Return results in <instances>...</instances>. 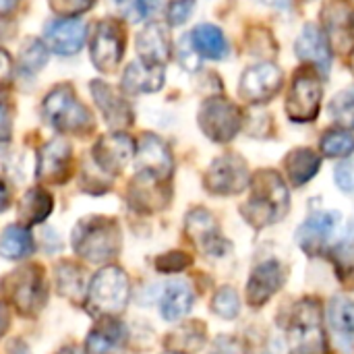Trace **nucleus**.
<instances>
[{"instance_id": "nucleus-11", "label": "nucleus", "mask_w": 354, "mask_h": 354, "mask_svg": "<svg viewBox=\"0 0 354 354\" xmlns=\"http://www.w3.org/2000/svg\"><path fill=\"white\" fill-rule=\"evenodd\" d=\"M91 60L93 64L110 73L118 66L124 54V29L114 19H104L95 25L93 37H91Z\"/></svg>"}, {"instance_id": "nucleus-43", "label": "nucleus", "mask_w": 354, "mask_h": 354, "mask_svg": "<svg viewBox=\"0 0 354 354\" xmlns=\"http://www.w3.org/2000/svg\"><path fill=\"white\" fill-rule=\"evenodd\" d=\"M12 79V60L6 50H0V93Z\"/></svg>"}, {"instance_id": "nucleus-44", "label": "nucleus", "mask_w": 354, "mask_h": 354, "mask_svg": "<svg viewBox=\"0 0 354 354\" xmlns=\"http://www.w3.org/2000/svg\"><path fill=\"white\" fill-rule=\"evenodd\" d=\"M6 131H8V108L0 97V133H6Z\"/></svg>"}, {"instance_id": "nucleus-22", "label": "nucleus", "mask_w": 354, "mask_h": 354, "mask_svg": "<svg viewBox=\"0 0 354 354\" xmlns=\"http://www.w3.org/2000/svg\"><path fill=\"white\" fill-rule=\"evenodd\" d=\"M127 328L114 317H102L100 324L87 334L85 354H122L127 346Z\"/></svg>"}, {"instance_id": "nucleus-18", "label": "nucleus", "mask_w": 354, "mask_h": 354, "mask_svg": "<svg viewBox=\"0 0 354 354\" xmlns=\"http://www.w3.org/2000/svg\"><path fill=\"white\" fill-rule=\"evenodd\" d=\"M139 174L164 180L172 174V153L158 135H143L137 151Z\"/></svg>"}, {"instance_id": "nucleus-40", "label": "nucleus", "mask_w": 354, "mask_h": 354, "mask_svg": "<svg viewBox=\"0 0 354 354\" xmlns=\"http://www.w3.org/2000/svg\"><path fill=\"white\" fill-rule=\"evenodd\" d=\"M118 4H120L122 15H124L129 21H133V23L143 21V19L153 10L151 0H118Z\"/></svg>"}, {"instance_id": "nucleus-42", "label": "nucleus", "mask_w": 354, "mask_h": 354, "mask_svg": "<svg viewBox=\"0 0 354 354\" xmlns=\"http://www.w3.org/2000/svg\"><path fill=\"white\" fill-rule=\"evenodd\" d=\"M212 354H249L247 346L236 340V338H220L216 344H214V351Z\"/></svg>"}, {"instance_id": "nucleus-39", "label": "nucleus", "mask_w": 354, "mask_h": 354, "mask_svg": "<svg viewBox=\"0 0 354 354\" xmlns=\"http://www.w3.org/2000/svg\"><path fill=\"white\" fill-rule=\"evenodd\" d=\"M197 2L195 0H172L166 8V19L172 27H178L183 23H187L195 10Z\"/></svg>"}, {"instance_id": "nucleus-10", "label": "nucleus", "mask_w": 354, "mask_h": 354, "mask_svg": "<svg viewBox=\"0 0 354 354\" xmlns=\"http://www.w3.org/2000/svg\"><path fill=\"white\" fill-rule=\"evenodd\" d=\"M203 183L209 193L228 197V195L243 193L249 187L251 176H249V168L243 158H239L234 153H226L212 162V166L205 172Z\"/></svg>"}, {"instance_id": "nucleus-30", "label": "nucleus", "mask_w": 354, "mask_h": 354, "mask_svg": "<svg viewBox=\"0 0 354 354\" xmlns=\"http://www.w3.org/2000/svg\"><path fill=\"white\" fill-rule=\"evenodd\" d=\"M328 317H330V326L334 328V332L351 342L354 336V303L346 297H334L330 307H328Z\"/></svg>"}, {"instance_id": "nucleus-8", "label": "nucleus", "mask_w": 354, "mask_h": 354, "mask_svg": "<svg viewBox=\"0 0 354 354\" xmlns=\"http://www.w3.org/2000/svg\"><path fill=\"white\" fill-rule=\"evenodd\" d=\"M324 87L317 73L311 66H303L295 73L288 97H286V114L295 122H311L317 118L322 108Z\"/></svg>"}, {"instance_id": "nucleus-5", "label": "nucleus", "mask_w": 354, "mask_h": 354, "mask_svg": "<svg viewBox=\"0 0 354 354\" xmlns=\"http://www.w3.org/2000/svg\"><path fill=\"white\" fill-rule=\"evenodd\" d=\"M46 120L60 133L85 135L93 129V116L68 85L54 87L44 100Z\"/></svg>"}, {"instance_id": "nucleus-49", "label": "nucleus", "mask_w": 354, "mask_h": 354, "mask_svg": "<svg viewBox=\"0 0 354 354\" xmlns=\"http://www.w3.org/2000/svg\"><path fill=\"white\" fill-rule=\"evenodd\" d=\"M58 354H81V351L77 346H66V348H62Z\"/></svg>"}, {"instance_id": "nucleus-50", "label": "nucleus", "mask_w": 354, "mask_h": 354, "mask_svg": "<svg viewBox=\"0 0 354 354\" xmlns=\"http://www.w3.org/2000/svg\"><path fill=\"white\" fill-rule=\"evenodd\" d=\"M351 71H353V75H354V48H353V52H351Z\"/></svg>"}, {"instance_id": "nucleus-46", "label": "nucleus", "mask_w": 354, "mask_h": 354, "mask_svg": "<svg viewBox=\"0 0 354 354\" xmlns=\"http://www.w3.org/2000/svg\"><path fill=\"white\" fill-rule=\"evenodd\" d=\"M8 203H10V195H8V189H6V185L0 180V212H4L6 207H8Z\"/></svg>"}, {"instance_id": "nucleus-37", "label": "nucleus", "mask_w": 354, "mask_h": 354, "mask_svg": "<svg viewBox=\"0 0 354 354\" xmlns=\"http://www.w3.org/2000/svg\"><path fill=\"white\" fill-rule=\"evenodd\" d=\"M191 266V257L187 253L180 251H172V253H164L156 259V270L162 274H176L183 272L185 268Z\"/></svg>"}, {"instance_id": "nucleus-41", "label": "nucleus", "mask_w": 354, "mask_h": 354, "mask_svg": "<svg viewBox=\"0 0 354 354\" xmlns=\"http://www.w3.org/2000/svg\"><path fill=\"white\" fill-rule=\"evenodd\" d=\"M336 183L344 193H353L354 191V164L353 162H344L336 168Z\"/></svg>"}, {"instance_id": "nucleus-17", "label": "nucleus", "mask_w": 354, "mask_h": 354, "mask_svg": "<svg viewBox=\"0 0 354 354\" xmlns=\"http://www.w3.org/2000/svg\"><path fill=\"white\" fill-rule=\"evenodd\" d=\"M73 149L64 139L48 141L37 153V180L48 185H58L68 178Z\"/></svg>"}, {"instance_id": "nucleus-2", "label": "nucleus", "mask_w": 354, "mask_h": 354, "mask_svg": "<svg viewBox=\"0 0 354 354\" xmlns=\"http://www.w3.org/2000/svg\"><path fill=\"white\" fill-rule=\"evenodd\" d=\"M73 247L77 255L91 263L110 261L120 249V228L110 218H85L73 230Z\"/></svg>"}, {"instance_id": "nucleus-21", "label": "nucleus", "mask_w": 354, "mask_h": 354, "mask_svg": "<svg viewBox=\"0 0 354 354\" xmlns=\"http://www.w3.org/2000/svg\"><path fill=\"white\" fill-rule=\"evenodd\" d=\"M297 56L307 62L313 64L319 73H330L332 66V50H330V41L324 33V29H319L317 25H305L297 44H295Z\"/></svg>"}, {"instance_id": "nucleus-6", "label": "nucleus", "mask_w": 354, "mask_h": 354, "mask_svg": "<svg viewBox=\"0 0 354 354\" xmlns=\"http://www.w3.org/2000/svg\"><path fill=\"white\" fill-rule=\"evenodd\" d=\"M2 295L21 315H35L48 299L46 280L37 266L15 270L0 282Z\"/></svg>"}, {"instance_id": "nucleus-33", "label": "nucleus", "mask_w": 354, "mask_h": 354, "mask_svg": "<svg viewBox=\"0 0 354 354\" xmlns=\"http://www.w3.org/2000/svg\"><path fill=\"white\" fill-rule=\"evenodd\" d=\"M48 54H50V50H48V46L44 41L29 37L23 44L21 54H19V66H21V71H25V73H37L48 62Z\"/></svg>"}, {"instance_id": "nucleus-15", "label": "nucleus", "mask_w": 354, "mask_h": 354, "mask_svg": "<svg viewBox=\"0 0 354 354\" xmlns=\"http://www.w3.org/2000/svg\"><path fill=\"white\" fill-rule=\"evenodd\" d=\"M135 156V141L124 133H108L93 147V162L106 174H118Z\"/></svg>"}, {"instance_id": "nucleus-25", "label": "nucleus", "mask_w": 354, "mask_h": 354, "mask_svg": "<svg viewBox=\"0 0 354 354\" xmlns=\"http://www.w3.org/2000/svg\"><path fill=\"white\" fill-rule=\"evenodd\" d=\"M189 37H191V44H193L195 52L199 56H203V58L222 60V58L228 56V41H226L222 29L216 27V25H209V23L197 25Z\"/></svg>"}, {"instance_id": "nucleus-20", "label": "nucleus", "mask_w": 354, "mask_h": 354, "mask_svg": "<svg viewBox=\"0 0 354 354\" xmlns=\"http://www.w3.org/2000/svg\"><path fill=\"white\" fill-rule=\"evenodd\" d=\"M91 95L104 116V120L112 129H127L133 122V110L129 102L106 81H91Z\"/></svg>"}, {"instance_id": "nucleus-28", "label": "nucleus", "mask_w": 354, "mask_h": 354, "mask_svg": "<svg viewBox=\"0 0 354 354\" xmlns=\"http://www.w3.org/2000/svg\"><path fill=\"white\" fill-rule=\"evenodd\" d=\"M52 195L44 189H31L19 203V220L23 224H39L52 214Z\"/></svg>"}, {"instance_id": "nucleus-48", "label": "nucleus", "mask_w": 354, "mask_h": 354, "mask_svg": "<svg viewBox=\"0 0 354 354\" xmlns=\"http://www.w3.org/2000/svg\"><path fill=\"white\" fill-rule=\"evenodd\" d=\"M266 4L274 6V8H286L290 4V0H263Z\"/></svg>"}, {"instance_id": "nucleus-3", "label": "nucleus", "mask_w": 354, "mask_h": 354, "mask_svg": "<svg viewBox=\"0 0 354 354\" xmlns=\"http://www.w3.org/2000/svg\"><path fill=\"white\" fill-rule=\"evenodd\" d=\"M348 239L338 212H317L297 230L299 247L311 257H334Z\"/></svg>"}, {"instance_id": "nucleus-4", "label": "nucleus", "mask_w": 354, "mask_h": 354, "mask_svg": "<svg viewBox=\"0 0 354 354\" xmlns=\"http://www.w3.org/2000/svg\"><path fill=\"white\" fill-rule=\"evenodd\" d=\"M131 297L129 278L120 268H104L97 272L87 290V311L95 317H112L122 313Z\"/></svg>"}, {"instance_id": "nucleus-35", "label": "nucleus", "mask_w": 354, "mask_h": 354, "mask_svg": "<svg viewBox=\"0 0 354 354\" xmlns=\"http://www.w3.org/2000/svg\"><path fill=\"white\" fill-rule=\"evenodd\" d=\"M168 346L178 354H187L189 351H197L203 346V328L199 326H185L178 332L168 336Z\"/></svg>"}, {"instance_id": "nucleus-51", "label": "nucleus", "mask_w": 354, "mask_h": 354, "mask_svg": "<svg viewBox=\"0 0 354 354\" xmlns=\"http://www.w3.org/2000/svg\"><path fill=\"white\" fill-rule=\"evenodd\" d=\"M166 354H178V353H166Z\"/></svg>"}, {"instance_id": "nucleus-12", "label": "nucleus", "mask_w": 354, "mask_h": 354, "mask_svg": "<svg viewBox=\"0 0 354 354\" xmlns=\"http://www.w3.org/2000/svg\"><path fill=\"white\" fill-rule=\"evenodd\" d=\"M282 87V71L272 62L251 64L243 71L239 81V95L249 104L270 102Z\"/></svg>"}, {"instance_id": "nucleus-7", "label": "nucleus", "mask_w": 354, "mask_h": 354, "mask_svg": "<svg viewBox=\"0 0 354 354\" xmlns=\"http://www.w3.org/2000/svg\"><path fill=\"white\" fill-rule=\"evenodd\" d=\"M288 340L295 354H324L326 336L322 326V309L313 299L301 301L288 319Z\"/></svg>"}, {"instance_id": "nucleus-1", "label": "nucleus", "mask_w": 354, "mask_h": 354, "mask_svg": "<svg viewBox=\"0 0 354 354\" xmlns=\"http://www.w3.org/2000/svg\"><path fill=\"white\" fill-rule=\"evenodd\" d=\"M251 197L249 201L241 207L243 218L255 226V228H266L288 212L290 205V193L286 189V183L282 176L274 170H261L255 174L251 180Z\"/></svg>"}, {"instance_id": "nucleus-34", "label": "nucleus", "mask_w": 354, "mask_h": 354, "mask_svg": "<svg viewBox=\"0 0 354 354\" xmlns=\"http://www.w3.org/2000/svg\"><path fill=\"white\" fill-rule=\"evenodd\" d=\"M322 153L328 158H348L354 151V137L348 131H328L319 141Z\"/></svg>"}, {"instance_id": "nucleus-27", "label": "nucleus", "mask_w": 354, "mask_h": 354, "mask_svg": "<svg viewBox=\"0 0 354 354\" xmlns=\"http://www.w3.org/2000/svg\"><path fill=\"white\" fill-rule=\"evenodd\" d=\"M193 301H195V295L187 282L183 280L170 282L162 297V317L166 322H178L191 311Z\"/></svg>"}, {"instance_id": "nucleus-24", "label": "nucleus", "mask_w": 354, "mask_h": 354, "mask_svg": "<svg viewBox=\"0 0 354 354\" xmlns=\"http://www.w3.org/2000/svg\"><path fill=\"white\" fill-rule=\"evenodd\" d=\"M164 85V66H151L135 60L127 66L122 87L129 93H153Z\"/></svg>"}, {"instance_id": "nucleus-23", "label": "nucleus", "mask_w": 354, "mask_h": 354, "mask_svg": "<svg viewBox=\"0 0 354 354\" xmlns=\"http://www.w3.org/2000/svg\"><path fill=\"white\" fill-rule=\"evenodd\" d=\"M139 60L151 66H164L170 58V35L162 23H149L143 31H139L137 39Z\"/></svg>"}, {"instance_id": "nucleus-29", "label": "nucleus", "mask_w": 354, "mask_h": 354, "mask_svg": "<svg viewBox=\"0 0 354 354\" xmlns=\"http://www.w3.org/2000/svg\"><path fill=\"white\" fill-rule=\"evenodd\" d=\"M33 236L23 226H8L0 234V255L4 259H25L33 253Z\"/></svg>"}, {"instance_id": "nucleus-31", "label": "nucleus", "mask_w": 354, "mask_h": 354, "mask_svg": "<svg viewBox=\"0 0 354 354\" xmlns=\"http://www.w3.org/2000/svg\"><path fill=\"white\" fill-rule=\"evenodd\" d=\"M56 282L60 288V295H64L71 301H81L85 292V282L81 276V270L73 263H60L56 268Z\"/></svg>"}, {"instance_id": "nucleus-38", "label": "nucleus", "mask_w": 354, "mask_h": 354, "mask_svg": "<svg viewBox=\"0 0 354 354\" xmlns=\"http://www.w3.org/2000/svg\"><path fill=\"white\" fill-rule=\"evenodd\" d=\"M50 8L62 19H75L77 15L89 10L95 0H48Z\"/></svg>"}, {"instance_id": "nucleus-36", "label": "nucleus", "mask_w": 354, "mask_h": 354, "mask_svg": "<svg viewBox=\"0 0 354 354\" xmlns=\"http://www.w3.org/2000/svg\"><path fill=\"white\" fill-rule=\"evenodd\" d=\"M212 311L224 319H234L241 311V301H239V295L230 288V286H224L220 288L216 295H214V301H212Z\"/></svg>"}, {"instance_id": "nucleus-19", "label": "nucleus", "mask_w": 354, "mask_h": 354, "mask_svg": "<svg viewBox=\"0 0 354 354\" xmlns=\"http://www.w3.org/2000/svg\"><path fill=\"white\" fill-rule=\"evenodd\" d=\"M284 284V270L280 261L268 259L259 263L247 284V301L251 307H261L266 305Z\"/></svg>"}, {"instance_id": "nucleus-14", "label": "nucleus", "mask_w": 354, "mask_h": 354, "mask_svg": "<svg viewBox=\"0 0 354 354\" xmlns=\"http://www.w3.org/2000/svg\"><path fill=\"white\" fill-rule=\"evenodd\" d=\"M87 37V25L81 19H54L44 27V44L60 56L77 54Z\"/></svg>"}, {"instance_id": "nucleus-47", "label": "nucleus", "mask_w": 354, "mask_h": 354, "mask_svg": "<svg viewBox=\"0 0 354 354\" xmlns=\"http://www.w3.org/2000/svg\"><path fill=\"white\" fill-rule=\"evenodd\" d=\"M17 4H19V0H0V15H2V12L12 10Z\"/></svg>"}, {"instance_id": "nucleus-45", "label": "nucleus", "mask_w": 354, "mask_h": 354, "mask_svg": "<svg viewBox=\"0 0 354 354\" xmlns=\"http://www.w3.org/2000/svg\"><path fill=\"white\" fill-rule=\"evenodd\" d=\"M10 326V317H8V311L4 307V303H0V336H4V332L8 330Z\"/></svg>"}, {"instance_id": "nucleus-16", "label": "nucleus", "mask_w": 354, "mask_h": 354, "mask_svg": "<svg viewBox=\"0 0 354 354\" xmlns=\"http://www.w3.org/2000/svg\"><path fill=\"white\" fill-rule=\"evenodd\" d=\"M324 33L334 48H346L354 37V6L351 0H326L322 8Z\"/></svg>"}, {"instance_id": "nucleus-26", "label": "nucleus", "mask_w": 354, "mask_h": 354, "mask_svg": "<svg viewBox=\"0 0 354 354\" xmlns=\"http://www.w3.org/2000/svg\"><path fill=\"white\" fill-rule=\"evenodd\" d=\"M319 166H322V158L307 147H299L290 151L284 160L286 176L292 187H303L305 183H309L317 174Z\"/></svg>"}, {"instance_id": "nucleus-32", "label": "nucleus", "mask_w": 354, "mask_h": 354, "mask_svg": "<svg viewBox=\"0 0 354 354\" xmlns=\"http://www.w3.org/2000/svg\"><path fill=\"white\" fill-rule=\"evenodd\" d=\"M330 116L346 131H354V87H346L330 102Z\"/></svg>"}, {"instance_id": "nucleus-13", "label": "nucleus", "mask_w": 354, "mask_h": 354, "mask_svg": "<svg viewBox=\"0 0 354 354\" xmlns=\"http://www.w3.org/2000/svg\"><path fill=\"white\" fill-rule=\"evenodd\" d=\"M185 232L205 255L222 257L230 249V245L220 234V228L214 216L207 209H201V207L191 209L185 218Z\"/></svg>"}, {"instance_id": "nucleus-9", "label": "nucleus", "mask_w": 354, "mask_h": 354, "mask_svg": "<svg viewBox=\"0 0 354 354\" xmlns=\"http://www.w3.org/2000/svg\"><path fill=\"white\" fill-rule=\"evenodd\" d=\"M197 122L205 137L216 143H228L243 127V112L226 97H207L199 108Z\"/></svg>"}]
</instances>
